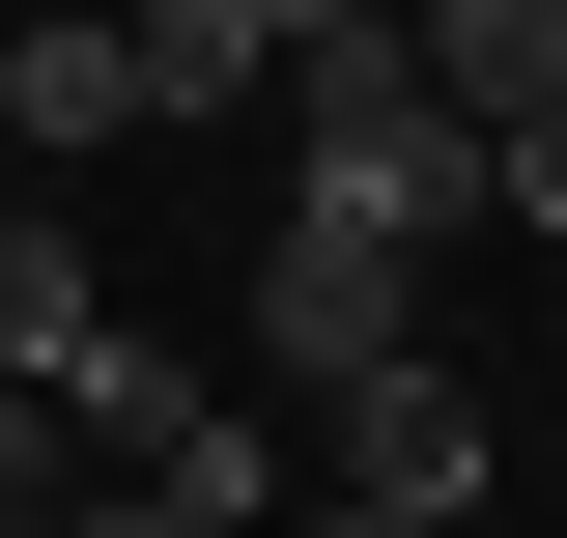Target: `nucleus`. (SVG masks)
<instances>
[{"instance_id":"9b49d317","label":"nucleus","mask_w":567,"mask_h":538,"mask_svg":"<svg viewBox=\"0 0 567 538\" xmlns=\"http://www.w3.org/2000/svg\"><path fill=\"white\" fill-rule=\"evenodd\" d=\"M29 510H58V482H0V538H29Z\"/></svg>"},{"instance_id":"9d476101","label":"nucleus","mask_w":567,"mask_h":538,"mask_svg":"<svg viewBox=\"0 0 567 538\" xmlns=\"http://www.w3.org/2000/svg\"><path fill=\"white\" fill-rule=\"evenodd\" d=\"M284 538H454V510H369V482H341V510H284Z\"/></svg>"},{"instance_id":"f257e3e1","label":"nucleus","mask_w":567,"mask_h":538,"mask_svg":"<svg viewBox=\"0 0 567 538\" xmlns=\"http://www.w3.org/2000/svg\"><path fill=\"white\" fill-rule=\"evenodd\" d=\"M284 199H312V227H398V256H454V227H483V114L398 58V0L284 58Z\"/></svg>"},{"instance_id":"f8f14e48","label":"nucleus","mask_w":567,"mask_h":538,"mask_svg":"<svg viewBox=\"0 0 567 538\" xmlns=\"http://www.w3.org/2000/svg\"><path fill=\"white\" fill-rule=\"evenodd\" d=\"M0 170H29V142H0Z\"/></svg>"},{"instance_id":"423d86ee","label":"nucleus","mask_w":567,"mask_h":538,"mask_svg":"<svg viewBox=\"0 0 567 538\" xmlns=\"http://www.w3.org/2000/svg\"><path fill=\"white\" fill-rule=\"evenodd\" d=\"M85 340H114V312H85V227L29 199V170H0V369H29V397H58Z\"/></svg>"},{"instance_id":"39448f33","label":"nucleus","mask_w":567,"mask_h":538,"mask_svg":"<svg viewBox=\"0 0 567 538\" xmlns=\"http://www.w3.org/2000/svg\"><path fill=\"white\" fill-rule=\"evenodd\" d=\"M398 58H425L454 114L511 142V114H567V0H398Z\"/></svg>"},{"instance_id":"6e6552de","label":"nucleus","mask_w":567,"mask_h":538,"mask_svg":"<svg viewBox=\"0 0 567 538\" xmlns=\"http://www.w3.org/2000/svg\"><path fill=\"white\" fill-rule=\"evenodd\" d=\"M29 538H199V510H171V482H85V510H29Z\"/></svg>"},{"instance_id":"f03ea898","label":"nucleus","mask_w":567,"mask_h":538,"mask_svg":"<svg viewBox=\"0 0 567 538\" xmlns=\"http://www.w3.org/2000/svg\"><path fill=\"white\" fill-rule=\"evenodd\" d=\"M369 340H425V256H398V227H312V199H284V227H256V369H284V397H341Z\"/></svg>"},{"instance_id":"0eeeda50","label":"nucleus","mask_w":567,"mask_h":538,"mask_svg":"<svg viewBox=\"0 0 567 538\" xmlns=\"http://www.w3.org/2000/svg\"><path fill=\"white\" fill-rule=\"evenodd\" d=\"M199 29H227V58H256V85H284V58H312V29H369V0H199Z\"/></svg>"},{"instance_id":"7ed1b4c3","label":"nucleus","mask_w":567,"mask_h":538,"mask_svg":"<svg viewBox=\"0 0 567 538\" xmlns=\"http://www.w3.org/2000/svg\"><path fill=\"white\" fill-rule=\"evenodd\" d=\"M0 142H29V170L142 142V29H114V0H0Z\"/></svg>"},{"instance_id":"20e7f679","label":"nucleus","mask_w":567,"mask_h":538,"mask_svg":"<svg viewBox=\"0 0 567 538\" xmlns=\"http://www.w3.org/2000/svg\"><path fill=\"white\" fill-rule=\"evenodd\" d=\"M341 482H369V510H454V482H483V397H454L425 340H369V369H341Z\"/></svg>"},{"instance_id":"1a4fd4ad","label":"nucleus","mask_w":567,"mask_h":538,"mask_svg":"<svg viewBox=\"0 0 567 538\" xmlns=\"http://www.w3.org/2000/svg\"><path fill=\"white\" fill-rule=\"evenodd\" d=\"M0 482H58V397H29V369H0Z\"/></svg>"}]
</instances>
